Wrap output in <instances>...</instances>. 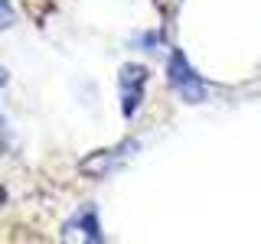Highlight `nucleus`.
Instances as JSON below:
<instances>
[{
    "mask_svg": "<svg viewBox=\"0 0 261 244\" xmlns=\"http://www.w3.org/2000/svg\"><path fill=\"white\" fill-rule=\"evenodd\" d=\"M167 78H170V88H173V92L183 98V101L199 104L202 98H206V81L196 75V69L190 65V59H186V55L179 52V49H173V52H170Z\"/></svg>",
    "mask_w": 261,
    "mask_h": 244,
    "instance_id": "obj_1",
    "label": "nucleus"
},
{
    "mask_svg": "<svg viewBox=\"0 0 261 244\" xmlns=\"http://www.w3.org/2000/svg\"><path fill=\"white\" fill-rule=\"evenodd\" d=\"M147 88V69L144 65H124L121 69V114L124 117H134L137 108H141V98Z\"/></svg>",
    "mask_w": 261,
    "mask_h": 244,
    "instance_id": "obj_2",
    "label": "nucleus"
},
{
    "mask_svg": "<svg viewBox=\"0 0 261 244\" xmlns=\"http://www.w3.org/2000/svg\"><path fill=\"white\" fill-rule=\"evenodd\" d=\"M127 146H134V143H124V146H118V150H98V153H92L88 160H82V163H79V169H82L85 176H105V173H108V169L114 166V163L124 157Z\"/></svg>",
    "mask_w": 261,
    "mask_h": 244,
    "instance_id": "obj_3",
    "label": "nucleus"
},
{
    "mask_svg": "<svg viewBox=\"0 0 261 244\" xmlns=\"http://www.w3.org/2000/svg\"><path fill=\"white\" fill-rule=\"evenodd\" d=\"M69 225H79L82 228V234H85L88 241H101L105 234H101V228H98V215H95V205H85L75 215V222H69Z\"/></svg>",
    "mask_w": 261,
    "mask_h": 244,
    "instance_id": "obj_4",
    "label": "nucleus"
},
{
    "mask_svg": "<svg viewBox=\"0 0 261 244\" xmlns=\"http://www.w3.org/2000/svg\"><path fill=\"white\" fill-rule=\"evenodd\" d=\"M13 23V7H10V0H0V29H7Z\"/></svg>",
    "mask_w": 261,
    "mask_h": 244,
    "instance_id": "obj_5",
    "label": "nucleus"
},
{
    "mask_svg": "<svg viewBox=\"0 0 261 244\" xmlns=\"http://www.w3.org/2000/svg\"><path fill=\"white\" fill-rule=\"evenodd\" d=\"M4 85H7V72L0 69V88H4Z\"/></svg>",
    "mask_w": 261,
    "mask_h": 244,
    "instance_id": "obj_6",
    "label": "nucleus"
},
{
    "mask_svg": "<svg viewBox=\"0 0 261 244\" xmlns=\"http://www.w3.org/2000/svg\"><path fill=\"white\" fill-rule=\"evenodd\" d=\"M4 127H7V124H4V117H0V134H4Z\"/></svg>",
    "mask_w": 261,
    "mask_h": 244,
    "instance_id": "obj_7",
    "label": "nucleus"
}]
</instances>
